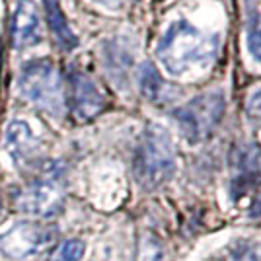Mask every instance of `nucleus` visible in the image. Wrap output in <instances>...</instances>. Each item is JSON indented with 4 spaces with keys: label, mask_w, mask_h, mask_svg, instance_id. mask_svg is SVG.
Returning <instances> with one entry per match:
<instances>
[{
    "label": "nucleus",
    "mask_w": 261,
    "mask_h": 261,
    "mask_svg": "<svg viewBox=\"0 0 261 261\" xmlns=\"http://www.w3.org/2000/svg\"><path fill=\"white\" fill-rule=\"evenodd\" d=\"M217 35H208L184 18L174 20L156 45V57L164 70L172 76L201 72L215 63L218 55Z\"/></svg>",
    "instance_id": "1"
},
{
    "label": "nucleus",
    "mask_w": 261,
    "mask_h": 261,
    "mask_svg": "<svg viewBox=\"0 0 261 261\" xmlns=\"http://www.w3.org/2000/svg\"><path fill=\"white\" fill-rule=\"evenodd\" d=\"M137 177L144 187H158L175 170V146L170 133L160 125H148L142 135L135 162Z\"/></svg>",
    "instance_id": "2"
},
{
    "label": "nucleus",
    "mask_w": 261,
    "mask_h": 261,
    "mask_svg": "<svg viewBox=\"0 0 261 261\" xmlns=\"http://www.w3.org/2000/svg\"><path fill=\"white\" fill-rule=\"evenodd\" d=\"M226 111V99L222 92H205L191 98L174 111V119L189 142H201L217 129Z\"/></svg>",
    "instance_id": "3"
},
{
    "label": "nucleus",
    "mask_w": 261,
    "mask_h": 261,
    "mask_svg": "<svg viewBox=\"0 0 261 261\" xmlns=\"http://www.w3.org/2000/svg\"><path fill=\"white\" fill-rule=\"evenodd\" d=\"M20 92L30 103L51 115H59L63 109V84L53 63L33 61L23 68L20 76Z\"/></svg>",
    "instance_id": "4"
},
{
    "label": "nucleus",
    "mask_w": 261,
    "mask_h": 261,
    "mask_svg": "<svg viewBox=\"0 0 261 261\" xmlns=\"http://www.w3.org/2000/svg\"><path fill=\"white\" fill-rule=\"evenodd\" d=\"M16 207L25 215L39 218L55 217L63 208V184H61V174L57 168H51L49 172L35 179L33 184L23 187L14 197Z\"/></svg>",
    "instance_id": "5"
},
{
    "label": "nucleus",
    "mask_w": 261,
    "mask_h": 261,
    "mask_svg": "<svg viewBox=\"0 0 261 261\" xmlns=\"http://www.w3.org/2000/svg\"><path fill=\"white\" fill-rule=\"evenodd\" d=\"M55 232L47 226L35 224V222H16L0 236V250L14 259H25L30 255H35L53 242Z\"/></svg>",
    "instance_id": "6"
},
{
    "label": "nucleus",
    "mask_w": 261,
    "mask_h": 261,
    "mask_svg": "<svg viewBox=\"0 0 261 261\" xmlns=\"http://www.w3.org/2000/svg\"><path fill=\"white\" fill-rule=\"evenodd\" d=\"M68 108L72 117L80 123L96 119L106 108V99L99 94L92 78H88L84 72L72 70L68 74Z\"/></svg>",
    "instance_id": "7"
},
{
    "label": "nucleus",
    "mask_w": 261,
    "mask_h": 261,
    "mask_svg": "<svg viewBox=\"0 0 261 261\" xmlns=\"http://www.w3.org/2000/svg\"><path fill=\"white\" fill-rule=\"evenodd\" d=\"M12 47L14 49H28L32 45L39 43V14L37 6L32 0H18L14 14H12Z\"/></svg>",
    "instance_id": "8"
},
{
    "label": "nucleus",
    "mask_w": 261,
    "mask_h": 261,
    "mask_svg": "<svg viewBox=\"0 0 261 261\" xmlns=\"http://www.w3.org/2000/svg\"><path fill=\"white\" fill-rule=\"evenodd\" d=\"M4 146H6V152L12 156V160L23 162V160H28L30 156L35 154V150H37V139L33 137V133L28 123L12 121L10 125H8V129H6Z\"/></svg>",
    "instance_id": "9"
},
{
    "label": "nucleus",
    "mask_w": 261,
    "mask_h": 261,
    "mask_svg": "<svg viewBox=\"0 0 261 261\" xmlns=\"http://www.w3.org/2000/svg\"><path fill=\"white\" fill-rule=\"evenodd\" d=\"M43 6L45 16H47V23H49V30L53 33L55 41L65 51L74 49L78 45V37L70 30V25L66 23L65 14L61 10V0H43Z\"/></svg>",
    "instance_id": "10"
},
{
    "label": "nucleus",
    "mask_w": 261,
    "mask_h": 261,
    "mask_svg": "<svg viewBox=\"0 0 261 261\" xmlns=\"http://www.w3.org/2000/svg\"><path fill=\"white\" fill-rule=\"evenodd\" d=\"M139 88L141 94L152 103H166L170 99V88L162 80L160 72L154 68L152 63H144L139 70Z\"/></svg>",
    "instance_id": "11"
},
{
    "label": "nucleus",
    "mask_w": 261,
    "mask_h": 261,
    "mask_svg": "<svg viewBox=\"0 0 261 261\" xmlns=\"http://www.w3.org/2000/svg\"><path fill=\"white\" fill-rule=\"evenodd\" d=\"M246 43L251 59L261 63V10L255 0H246Z\"/></svg>",
    "instance_id": "12"
},
{
    "label": "nucleus",
    "mask_w": 261,
    "mask_h": 261,
    "mask_svg": "<svg viewBox=\"0 0 261 261\" xmlns=\"http://www.w3.org/2000/svg\"><path fill=\"white\" fill-rule=\"evenodd\" d=\"M137 261H164V250L160 240L152 234H142L139 242V255Z\"/></svg>",
    "instance_id": "13"
},
{
    "label": "nucleus",
    "mask_w": 261,
    "mask_h": 261,
    "mask_svg": "<svg viewBox=\"0 0 261 261\" xmlns=\"http://www.w3.org/2000/svg\"><path fill=\"white\" fill-rule=\"evenodd\" d=\"M84 242L80 240H66L53 253V261H80L84 255Z\"/></svg>",
    "instance_id": "14"
},
{
    "label": "nucleus",
    "mask_w": 261,
    "mask_h": 261,
    "mask_svg": "<svg viewBox=\"0 0 261 261\" xmlns=\"http://www.w3.org/2000/svg\"><path fill=\"white\" fill-rule=\"evenodd\" d=\"M232 261H261V242L238 244L232 253Z\"/></svg>",
    "instance_id": "15"
},
{
    "label": "nucleus",
    "mask_w": 261,
    "mask_h": 261,
    "mask_svg": "<svg viewBox=\"0 0 261 261\" xmlns=\"http://www.w3.org/2000/svg\"><path fill=\"white\" fill-rule=\"evenodd\" d=\"M246 111H248V117H250V119H253V121L261 119V88L259 90H255V92L250 96Z\"/></svg>",
    "instance_id": "16"
},
{
    "label": "nucleus",
    "mask_w": 261,
    "mask_h": 261,
    "mask_svg": "<svg viewBox=\"0 0 261 261\" xmlns=\"http://www.w3.org/2000/svg\"><path fill=\"white\" fill-rule=\"evenodd\" d=\"M94 2H98L106 8H119L121 6V0H94Z\"/></svg>",
    "instance_id": "17"
},
{
    "label": "nucleus",
    "mask_w": 261,
    "mask_h": 261,
    "mask_svg": "<svg viewBox=\"0 0 261 261\" xmlns=\"http://www.w3.org/2000/svg\"><path fill=\"white\" fill-rule=\"evenodd\" d=\"M253 215H255V217H261V193L257 195L255 203H253Z\"/></svg>",
    "instance_id": "18"
},
{
    "label": "nucleus",
    "mask_w": 261,
    "mask_h": 261,
    "mask_svg": "<svg viewBox=\"0 0 261 261\" xmlns=\"http://www.w3.org/2000/svg\"><path fill=\"white\" fill-rule=\"evenodd\" d=\"M0 208H2V201H0Z\"/></svg>",
    "instance_id": "19"
}]
</instances>
